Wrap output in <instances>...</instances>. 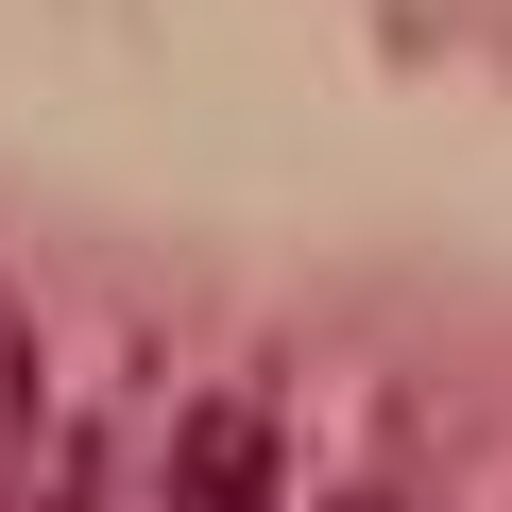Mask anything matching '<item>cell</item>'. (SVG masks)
Here are the masks:
<instances>
[{
	"mask_svg": "<svg viewBox=\"0 0 512 512\" xmlns=\"http://www.w3.org/2000/svg\"><path fill=\"white\" fill-rule=\"evenodd\" d=\"M171 512H274V410L256 393H205L171 427Z\"/></svg>",
	"mask_w": 512,
	"mask_h": 512,
	"instance_id": "1",
	"label": "cell"
},
{
	"mask_svg": "<svg viewBox=\"0 0 512 512\" xmlns=\"http://www.w3.org/2000/svg\"><path fill=\"white\" fill-rule=\"evenodd\" d=\"M342 512H393V495H342Z\"/></svg>",
	"mask_w": 512,
	"mask_h": 512,
	"instance_id": "3",
	"label": "cell"
},
{
	"mask_svg": "<svg viewBox=\"0 0 512 512\" xmlns=\"http://www.w3.org/2000/svg\"><path fill=\"white\" fill-rule=\"evenodd\" d=\"M35 427H52V342H35V308L0 291V478L35 461Z\"/></svg>",
	"mask_w": 512,
	"mask_h": 512,
	"instance_id": "2",
	"label": "cell"
}]
</instances>
